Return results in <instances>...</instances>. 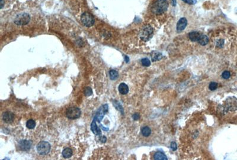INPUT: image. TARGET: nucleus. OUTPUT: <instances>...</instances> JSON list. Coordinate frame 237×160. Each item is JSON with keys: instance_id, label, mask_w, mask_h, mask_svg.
Masks as SVG:
<instances>
[{"instance_id": "nucleus-4", "label": "nucleus", "mask_w": 237, "mask_h": 160, "mask_svg": "<svg viewBox=\"0 0 237 160\" xmlns=\"http://www.w3.org/2000/svg\"><path fill=\"white\" fill-rule=\"evenodd\" d=\"M81 111L78 108L71 107L66 110V116L70 119H75L81 116Z\"/></svg>"}, {"instance_id": "nucleus-19", "label": "nucleus", "mask_w": 237, "mask_h": 160, "mask_svg": "<svg viewBox=\"0 0 237 160\" xmlns=\"http://www.w3.org/2000/svg\"><path fill=\"white\" fill-rule=\"evenodd\" d=\"M141 132L142 134L144 136H148L150 135L151 133V130L148 127H145L144 128H142L141 129Z\"/></svg>"}, {"instance_id": "nucleus-25", "label": "nucleus", "mask_w": 237, "mask_h": 160, "mask_svg": "<svg viewBox=\"0 0 237 160\" xmlns=\"http://www.w3.org/2000/svg\"><path fill=\"white\" fill-rule=\"evenodd\" d=\"M230 76H231V74H230L229 72H228V71H225V72H223L222 73V77H223V79H229V78L230 77Z\"/></svg>"}, {"instance_id": "nucleus-12", "label": "nucleus", "mask_w": 237, "mask_h": 160, "mask_svg": "<svg viewBox=\"0 0 237 160\" xmlns=\"http://www.w3.org/2000/svg\"><path fill=\"white\" fill-rule=\"evenodd\" d=\"M96 119H94L91 125V131H92V132L95 134V135H101V132L100 128H99V127L97 126V125L96 123Z\"/></svg>"}, {"instance_id": "nucleus-2", "label": "nucleus", "mask_w": 237, "mask_h": 160, "mask_svg": "<svg viewBox=\"0 0 237 160\" xmlns=\"http://www.w3.org/2000/svg\"><path fill=\"white\" fill-rule=\"evenodd\" d=\"M51 150V145L46 141H41L37 145L38 153L42 155L48 154Z\"/></svg>"}, {"instance_id": "nucleus-7", "label": "nucleus", "mask_w": 237, "mask_h": 160, "mask_svg": "<svg viewBox=\"0 0 237 160\" xmlns=\"http://www.w3.org/2000/svg\"><path fill=\"white\" fill-rule=\"evenodd\" d=\"M108 105H105L102 106L99 110V111L97 112V113H96V115L94 119H96L97 122H100L102 120L104 114L105 112H108Z\"/></svg>"}, {"instance_id": "nucleus-13", "label": "nucleus", "mask_w": 237, "mask_h": 160, "mask_svg": "<svg viewBox=\"0 0 237 160\" xmlns=\"http://www.w3.org/2000/svg\"><path fill=\"white\" fill-rule=\"evenodd\" d=\"M118 91L121 94L126 95L129 92V87L125 83H121L120 85L118 86Z\"/></svg>"}, {"instance_id": "nucleus-18", "label": "nucleus", "mask_w": 237, "mask_h": 160, "mask_svg": "<svg viewBox=\"0 0 237 160\" xmlns=\"http://www.w3.org/2000/svg\"><path fill=\"white\" fill-rule=\"evenodd\" d=\"M73 155V151L69 148H66L62 151V155L64 158H68L71 157Z\"/></svg>"}, {"instance_id": "nucleus-31", "label": "nucleus", "mask_w": 237, "mask_h": 160, "mask_svg": "<svg viewBox=\"0 0 237 160\" xmlns=\"http://www.w3.org/2000/svg\"><path fill=\"white\" fill-rule=\"evenodd\" d=\"M1 8H3V5H4V4H3V0H1Z\"/></svg>"}, {"instance_id": "nucleus-27", "label": "nucleus", "mask_w": 237, "mask_h": 160, "mask_svg": "<svg viewBox=\"0 0 237 160\" xmlns=\"http://www.w3.org/2000/svg\"><path fill=\"white\" fill-rule=\"evenodd\" d=\"M139 118H140V116H139V115L138 113H135L134 115H133V118L135 120H138L139 119Z\"/></svg>"}, {"instance_id": "nucleus-30", "label": "nucleus", "mask_w": 237, "mask_h": 160, "mask_svg": "<svg viewBox=\"0 0 237 160\" xmlns=\"http://www.w3.org/2000/svg\"><path fill=\"white\" fill-rule=\"evenodd\" d=\"M125 60H126V62L127 63L129 62V58H127V56H125Z\"/></svg>"}, {"instance_id": "nucleus-10", "label": "nucleus", "mask_w": 237, "mask_h": 160, "mask_svg": "<svg viewBox=\"0 0 237 160\" xmlns=\"http://www.w3.org/2000/svg\"><path fill=\"white\" fill-rule=\"evenodd\" d=\"M227 102L228 104L227 106L229 110L234 111L237 109V105H232L234 104H235V103H237V99H236L235 98H229L228 99Z\"/></svg>"}, {"instance_id": "nucleus-15", "label": "nucleus", "mask_w": 237, "mask_h": 160, "mask_svg": "<svg viewBox=\"0 0 237 160\" xmlns=\"http://www.w3.org/2000/svg\"><path fill=\"white\" fill-rule=\"evenodd\" d=\"M151 58H152V60L153 62H156V61L160 60L162 59V55L160 52H153L151 54Z\"/></svg>"}, {"instance_id": "nucleus-11", "label": "nucleus", "mask_w": 237, "mask_h": 160, "mask_svg": "<svg viewBox=\"0 0 237 160\" xmlns=\"http://www.w3.org/2000/svg\"><path fill=\"white\" fill-rule=\"evenodd\" d=\"M187 24V21L185 18H182L179 21H178L177 24V30L179 31H181L183 30Z\"/></svg>"}, {"instance_id": "nucleus-16", "label": "nucleus", "mask_w": 237, "mask_h": 160, "mask_svg": "<svg viewBox=\"0 0 237 160\" xmlns=\"http://www.w3.org/2000/svg\"><path fill=\"white\" fill-rule=\"evenodd\" d=\"M153 158L156 160H167V158L166 155L161 152H158L155 154L153 156Z\"/></svg>"}, {"instance_id": "nucleus-20", "label": "nucleus", "mask_w": 237, "mask_h": 160, "mask_svg": "<svg viewBox=\"0 0 237 160\" xmlns=\"http://www.w3.org/2000/svg\"><path fill=\"white\" fill-rule=\"evenodd\" d=\"M36 126V122L33 119H29L26 123V127L29 129H33Z\"/></svg>"}, {"instance_id": "nucleus-5", "label": "nucleus", "mask_w": 237, "mask_h": 160, "mask_svg": "<svg viewBox=\"0 0 237 160\" xmlns=\"http://www.w3.org/2000/svg\"><path fill=\"white\" fill-rule=\"evenodd\" d=\"M153 36V30L152 27L149 26L145 27L142 30L140 33V39L145 41H147L150 40Z\"/></svg>"}, {"instance_id": "nucleus-24", "label": "nucleus", "mask_w": 237, "mask_h": 160, "mask_svg": "<svg viewBox=\"0 0 237 160\" xmlns=\"http://www.w3.org/2000/svg\"><path fill=\"white\" fill-rule=\"evenodd\" d=\"M217 87H218V84H217L216 82H211V83L209 84V89H210V90H216V88H217Z\"/></svg>"}, {"instance_id": "nucleus-1", "label": "nucleus", "mask_w": 237, "mask_h": 160, "mask_svg": "<svg viewBox=\"0 0 237 160\" xmlns=\"http://www.w3.org/2000/svg\"><path fill=\"white\" fill-rule=\"evenodd\" d=\"M169 3L166 0H157L152 7V11L155 14H161L167 9Z\"/></svg>"}, {"instance_id": "nucleus-23", "label": "nucleus", "mask_w": 237, "mask_h": 160, "mask_svg": "<svg viewBox=\"0 0 237 160\" xmlns=\"http://www.w3.org/2000/svg\"><path fill=\"white\" fill-rule=\"evenodd\" d=\"M141 62H142V64L145 67H148L151 64L150 60L147 58H144L143 59H142Z\"/></svg>"}, {"instance_id": "nucleus-21", "label": "nucleus", "mask_w": 237, "mask_h": 160, "mask_svg": "<svg viewBox=\"0 0 237 160\" xmlns=\"http://www.w3.org/2000/svg\"><path fill=\"white\" fill-rule=\"evenodd\" d=\"M109 74H110V77L112 80H116L118 77V72L114 70H111L109 72Z\"/></svg>"}, {"instance_id": "nucleus-6", "label": "nucleus", "mask_w": 237, "mask_h": 160, "mask_svg": "<svg viewBox=\"0 0 237 160\" xmlns=\"http://www.w3.org/2000/svg\"><path fill=\"white\" fill-rule=\"evenodd\" d=\"M81 20L82 24L88 27H91L94 24V18L93 16L87 12L84 13L81 15Z\"/></svg>"}, {"instance_id": "nucleus-14", "label": "nucleus", "mask_w": 237, "mask_h": 160, "mask_svg": "<svg viewBox=\"0 0 237 160\" xmlns=\"http://www.w3.org/2000/svg\"><path fill=\"white\" fill-rule=\"evenodd\" d=\"M201 34L196 31H193L189 34V38L192 41H198Z\"/></svg>"}, {"instance_id": "nucleus-9", "label": "nucleus", "mask_w": 237, "mask_h": 160, "mask_svg": "<svg viewBox=\"0 0 237 160\" xmlns=\"http://www.w3.org/2000/svg\"><path fill=\"white\" fill-rule=\"evenodd\" d=\"M14 118V114L11 112H5L3 115V119L4 122L7 123H11L13 122Z\"/></svg>"}, {"instance_id": "nucleus-17", "label": "nucleus", "mask_w": 237, "mask_h": 160, "mask_svg": "<svg viewBox=\"0 0 237 160\" xmlns=\"http://www.w3.org/2000/svg\"><path fill=\"white\" fill-rule=\"evenodd\" d=\"M208 41H209L208 37L205 35H202V34H201V36L199 38V40L198 41L199 44H201V45H205L208 44Z\"/></svg>"}, {"instance_id": "nucleus-8", "label": "nucleus", "mask_w": 237, "mask_h": 160, "mask_svg": "<svg viewBox=\"0 0 237 160\" xmlns=\"http://www.w3.org/2000/svg\"><path fill=\"white\" fill-rule=\"evenodd\" d=\"M32 146V142L27 140H21L18 143V148L21 151H29Z\"/></svg>"}, {"instance_id": "nucleus-3", "label": "nucleus", "mask_w": 237, "mask_h": 160, "mask_svg": "<svg viewBox=\"0 0 237 160\" xmlns=\"http://www.w3.org/2000/svg\"><path fill=\"white\" fill-rule=\"evenodd\" d=\"M30 17L27 13H23L17 16L15 18L14 22L18 26H23L27 24L30 21Z\"/></svg>"}, {"instance_id": "nucleus-32", "label": "nucleus", "mask_w": 237, "mask_h": 160, "mask_svg": "<svg viewBox=\"0 0 237 160\" xmlns=\"http://www.w3.org/2000/svg\"><path fill=\"white\" fill-rule=\"evenodd\" d=\"M172 1H173V5L175 6V4H176L175 0H172Z\"/></svg>"}, {"instance_id": "nucleus-28", "label": "nucleus", "mask_w": 237, "mask_h": 160, "mask_svg": "<svg viewBox=\"0 0 237 160\" xmlns=\"http://www.w3.org/2000/svg\"><path fill=\"white\" fill-rule=\"evenodd\" d=\"M183 1L184 2H185V3H188V4H193V1H192V0H183Z\"/></svg>"}, {"instance_id": "nucleus-26", "label": "nucleus", "mask_w": 237, "mask_h": 160, "mask_svg": "<svg viewBox=\"0 0 237 160\" xmlns=\"http://www.w3.org/2000/svg\"><path fill=\"white\" fill-rule=\"evenodd\" d=\"M170 146H171V149H172L173 151H175V150H177V144H176V143H175V142H171Z\"/></svg>"}, {"instance_id": "nucleus-29", "label": "nucleus", "mask_w": 237, "mask_h": 160, "mask_svg": "<svg viewBox=\"0 0 237 160\" xmlns=\"http://www.w3.org/2000/svg\"><path fill=\"white\" fill-rule=\"evenodd\" d=\"M106 138L105 136H103L102 138H101V141L102 142H103V143H104V142H105V141H106Z\"/></svg>"}, {"instance_id": "nucleus-22", "label": "nucleus", "mask_w": 237, "mask_h": 160, "mask_svg": "<svg viewBox=\"0 0 237 160\" xmlns=\"http://www.w3.org/2000/svg\"><path fill=\"white\" fill-rule=\"evenodd\" d=\"M84 95H85L86 96H90V95H91L92 94V89H91V87H86V88L84 89Z\"/></svg>"}]
</instances>
